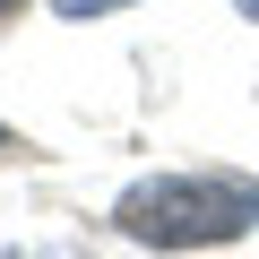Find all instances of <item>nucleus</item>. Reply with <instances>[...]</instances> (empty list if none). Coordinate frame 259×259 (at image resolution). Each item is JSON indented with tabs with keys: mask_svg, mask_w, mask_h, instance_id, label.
<instances>
[{
	"mask_svg": "<svg viewBox=\"0 0 259 259\" xmlns=\"http://www.w3.org/2000/svg\"><path fill=\"white\" fill-rule=\"evenodd\" d=\"M112 216H121L130 242L199 250V242H233V233L259 225V182H242V173H164V182H139Z\"/></svg>",
	"mask_w": 259,
	"mask_h": 259,
	"instance_id": "nucleus-1",
	"label": "nucleus"
},
{
	"mask_svg": "<svg viewBox=\"0 0 259 259\" xmlns=\"http://www.w3.org/2000/svg\"><path fill=\"white\" fill-rule=\"evenodd\" d=\"M87 9H112V0H69V18H87Z\"/></svg>",
	"mask_w": 259,
	"mask_h": 259,
	"instance_id": "nucleus-2",
	"label": "nucleus"
},
{
	"mask_svg": "<svg viewBox=\"0 0 259 259\" xmlns=\"http://www.w3.org/2000/svg\"><path fill=\"white\" fill-rule=\"evenodd\" d=\"M9 9H26V0H0V18H9Z\"/></svg>",
	"mask_w": 259,
	"mask_h": 259,
	"instance_id": "nucleus-3",
	"label": "nucleus"
},
{
	"mask_svg": "<svg viewBox=\"0 0 259 259\" xmlns=\"http://www.w3.org/2000/svg\"><path fill=\"white\" fill-rule=\"evenodd\" d=\"M242 18H259V0H242Z\"/></svg>",
	"mask_w": 259,
	"mask_h": 259,
	"instance_id": "nucleus-4",
	"label": "nucleus"
}]
</instances>
